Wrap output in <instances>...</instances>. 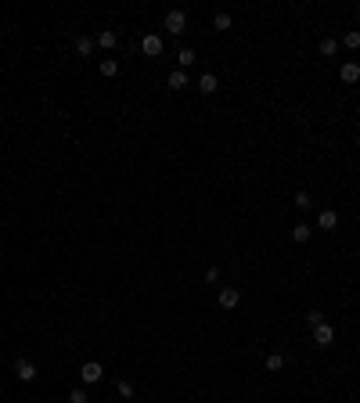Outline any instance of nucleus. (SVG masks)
Instances as JSON below:
<instances>
[{
	"label": "nucleus",
	"instance_id": "nucleus-1",
	"mask_svg": "<svg viewBox=\"0 0 360 403\" xmlns=\"http://www.w3.org/2000/svg\"><path fill=\"white\" fill-rule=\"evenodd\" d=\"M313 342H317V346H332V342H335V328H332V324H317V328H313Z\"/></svg>",
	"mask_w": 360,
	"mask_h": 403
},
{
	"label": "nucleus",
	"instance_id": "nucleus-2",
	"mask_svg": "<svg viewBox=\"0 0 360 403\" xmlns=\"http://www.w3.org/2000/svg\"><path fill=\"white\" fill-rule=\"evenodd\" d=\"M15 375H18V382H36V364H32V360H18Z\"/></svg>",
	"mask_w": 360,
	"mask_h": 403
},
{
	"label": "nucleus",
	"instance_id": "nucleus-3",
	"mask_svg": "<svg viewBox=\"0 0 360 403\" xmlns=\"http://www.w3.org/2000/svg\"><path fill=\"white\" fill-rule=\"evenodd\" d=\"M101 364H97V360H90V364H83V371H79V378H83L87 385H94V382H101Z\"/></svg>",
	"mask_w": 360,
	"mask_h": 403
},
{
	"label": "nucleus",
	"instance_id": "nucleus-4",
	"mask_svg": "<svg viewBox=\"0 0 360 403\" xmlns=\"http://www.w3.org/2000/svg\"><path fill=\"white\" fill-rule=\"evenodd\" d=\"M184 25H187V15H184V11H170V15H166V29H170V32H177V36H180V32H184Z\"/></svg>",
	"mask_w": 360,
	"mask_h": 403
},
{
	"label": "nucleus",
	"instance_id": "nucleus-5",
	"mask_svg": "<svg viewBox=\"0 0 360 403\" xmlns=\"http://www.w3.org/2000/svg\"><path fill=\"white\" fill-rule=\"evenodd\" d=\"M141 51H144L148 58L162 54V36H144V40H141Z\"/></svg>",
	"mask_w": 360,
	"mask_h": 403
},
{
	"label": "nucleus",
	"instance_id": "nucleus-6",
	"mask_svg": "<svg viewBox=\"0 0 360 403\" xmlns=\"http://www.w3.org/2000/svg\"><path fill=\"white\" fill-rule=\"evenodd\" d=\"M339 76H342V83H356V79H360V65L356 61H346Z\"/></svg>",
	"mask_w": 360,
	"mask_h": 403
},
{
	"label": "nucleus",
	"instance_id": "nucleus-7",
	"mask_svg": "<svg viewBox=\"0 0 360 403\" xmlns=\"http://www.w3.org/2000/svg\"><path fill=\"white\" fill-rule=\"evenodd\" d=\"M198 90H202V94H216V90H220V83H216V76H213V72H206L202 79H198Z\"/></svg>",
	"mask_w": 360,
	"mask_h": 403
},
{
	"label": "nucleus",
	"instance_id": "nucleus-8",
	"mask_svg": "<svg viewBox=\"0 0 360 403\" xmlns=\"http://www.w3.org/2000/svg\"><path fill=\"white\" fill-rule=\"evenodd\" d=\"M238 299H242V295H238V288H223V292H220V306H223V310H234Z\"/></svg>",
	"mask_w": 360,
	"mask_h": 403
},
{
	"label": "nucleus",
	"instance_id": "nucleus-9",
	"mask_svg": "<svg viewBox=\"0 0 360 403\" xmlns=\"http://www.w3.org/2000/svg\"><path fill=\"white\" fill-rule=\"evenodd\" d=\"M317 223H321L324 230H335V227H339V216H335L332 209H321V216H317Z\"/></svg>",
	"mask_w": 360,
	"mask_h": 403
},
{
	"label": "nucleus",
	"instance_id": "nucleus-10",
	"mask_svg": "<svg viewBox=\"0 0 360 403\" xmlns=\"http://www.w3.org/2000/svg\"><path fill=\"white\" fill-rule=\"evenodd\" d=\"M170 87H173V90H184V87H187V72H184V69L170 72Z\"/></svg>",
	"mask_w": 360,
	"mask_h": 403
},
{
	"label": "nucleus",
	"instance_id": "nucleus-11",
	"mask_svg": "<svg viewBox=\"0 0 360 403\" xmlns=\"http://www.w3.org/2000/svg\"><path fill=\"white\" fill-rule=\"evenodd\" d=\"M90 51H94V36H79V40H76V54H83V58H87Z\"/></svg>",
	"mask_w": 360,
	"mask_h": 403
},
{
	"label": "nucleus",
	"instance_id": "nucleus-12",
	"mask_svg": "<svg viewBox=\"0 0 360 403\" xmlns=\"http://www.w3.org/2000/svg\"><path fill=\"white\" fill-rule=\"evenodd\" d=\"M285 367V356L281 353H267V371H281Z\"/></svg>",
	"mask_w": 360,
	"mask_h": 403
},
{
	"label": "nucleus",
	"instance_id": "nucleus-13",
	"mask_svg": "<svg viewBox=\"0 0 360 403\" xmlns=\"http://www.w3.org/2000/svg\"><path fill=\"white\" fill-rule=\"evenodd\" d=\"M97 44H101V47H105V51H108V47H115V44H119V36H115V32H112V29H105V32H101V36H97Z\"/></svg>",
	"mask_w": 360,
	"mask_h": 403
},
{
	"label": "nucleus",
	"instance_id": "nucleus-14",
	"mask_svg": "<svg viewBox=\"0 0 360 403\" xmlns=\"http://www.w3.org/2000/svg\"><path fill=\"white\" fill-rule=\"evenodd\" d=\"M115 389H119V396H123V399H134V392H137V389H134V382H126V378H119V385H115Z\"/></svg>",
	"mask_w": 360,
	"mask_h": 403
},
{
	"label": "nucleus",
	"instance_id": "nucleus-15",
	"mask_svg": "<svg viewBox=\"0 0 360 403\" xmlns=\"http://www.w3.org/2000/svg\"><path fill=\"white\" fill-rule=\"evenodd\" d=\"M335 51H339V44H335L332 36H324V40H321V54H328V58H332Z\"/></svg>",
	"mask_w": 360,
	"mask_h": 403
},
{
	"label": "nucleus",
	"instance_id": "nucleus-16",
	"mask_svg": "<svg viewBox=\"0 0 360 403\" xmlns=\"http://www.w3.org/2000/svg\"><path fill=\"white\" fill-rule=\"evenodd\" d=\"M342 40H346V47H349V51H356V47H360V32H356V29H349Z\"/></svg>",
	"mask_w": 360,
	"mask_h": 403
},
{
	"label": "nucleus",
	"instance_id": "nucleus-17",
	"mask_svg": "<svg viewBox=\"0 0 360 403\" xmlns=\"http://www.w3.org/2000/svg\"><path fill=\"white\" fill-rule=\"evenodd\" d=\"M194 61H198V58H194V51H191V47H184V51H180V69H187V65H194Z\"/></svg>",
	"mask_w": 360,
	"mask_h": 403
},
{
	"label": "nucleus",
	"instance_id": "nucleus-18",
	"mask_svg": "<svg viewBox=\"0 0 360 403\" xmlns=\"http://www.w3.org/2000/svg\"><path fill=\"white\" fill-rule=\"evenodd\" d=\"M115 72H119V61L105 58V61H101V76H115Z\"/></svg>",
	"mask_w": 360,
	"mask_h": 403
},
{
	"label": "nucleus",
	"instance_id": "nucleus-19",
	"mask_svg": "<svg viewBox=\"0 0 360 403\" xmlns=\"http://www.w3.org/2000/svg\"><path fill=\"white\" fill-rule=\"evenodd\" d=\"M306 320H310V328H317V324H324V313H321V310H310Z\"/></svg>",
	"mask_w": 360,
	"mask_h": 403
},
{
	"label": "nucleus",
	"instance_id": "nucleus-20",
	"mask_svg": "<svg viewBox=\"0 0 360 403\" xmlns=\"http://www.w3.org/2000/svg\"><path fill=\"white\" fill-rule=\"evenodd\" d=\"M213 25H216V29H231V15H227V11H220V15L213 18Z\"/></svg>",
	"mask_w": 360,
	"mask_h": 403
},
{
	"label": "nucleus",
	"instance_id": "nucleus-21",
	"mask_svg": "<svg viewBox=\"0 0 360 403\" xmlns=\"http://www.w3.org/2000/svg\"><path fill=\"white\" fill-rule=\"evenodd\" d=\"M292 238H296V241H310V227H306V223H299V227L292 230Z\"/></svg>",
	"mask_w": 360,
	"mask_h": 403
},
{
	"label": "nucleus",
	"instance_id": "nucleus-22",
	"mask_svg": "<svg viewBox=\"0 0 360 403\" xmlns=\"http://www.w3.org/2000/svg\"><path fill=\"white\" fill-rule=\"evenodd\" d=\"M69 403H87V392H83V389H72V392H69Z\"/></svg>",
	"mask_w": 360,
	"mask_h": 403
},
{
	"label": "nucleus",
	"instance_id": "nucleus-23",
	"mask_svg": "<svg viewBox=\"0 0 360 403\" xmlns=\"http://www.w3.org/2000/svg\"><path fill=\"white\" fill-rule=\"evenodd\" d=\"M296 206H299V209H310V194H306V191L296 194Z\"/></svg>",
	"mask_w": 360,
	"mask_h": 403
},
{
	"label": "nucleus",
	"instance_id": "nucleus-24",
	"mask_svg": "<svg viewBox=\"0 0 360 403\" xmlns=\"http://www.w3.org/2000/svg\"><path fill=\"white\" fill-rule=\"evenodd\" d=\"M213 281H220V266H209L206 270V285H213Z\"/></svg>",
	"mask_w": 360,
	"mask_h": 403
}]
</instances>
